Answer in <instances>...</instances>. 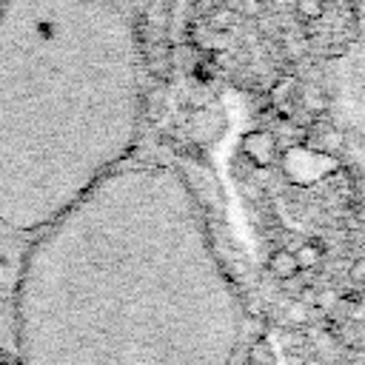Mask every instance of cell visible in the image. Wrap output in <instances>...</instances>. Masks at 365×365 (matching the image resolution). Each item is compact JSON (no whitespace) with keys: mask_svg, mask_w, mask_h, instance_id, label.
I'll return each instance as SVG.
<instances>
[{"mask_svg":"<svg viewBox=\"0 0 365 365\" xmlns=\"http://www.w3.org/2000/svg\"><path fill=\"white\" fill-rule=\"evenodd\" d=\"M242 151L248 154V160L254 165H268L274 160V140L262 131H254V134H245L242 137Z\"/></svg>","mask_w":365,"mask_h":365,"instance_id":"6da1fadb","label":"cell"},{"mask_svg":"<svg viewBox=\"0 0 365 365\" xmlns=\"http://www.w3.org/2000/svg\"><path fill=\"white\" fill-rule=\"evenodd\" d=\"M271 274L274 277H279V279H291L297 271H299V262H297V254H291V251H277L274 257H271Z\"/></svg>","mask_w":365,"mask_h":365,"instance_id":"7a4b0ae2","label":"cell"},{"mask_svg":"<svg viewBox=\"0 0 365 365\" xmlns=\"http://www.w3.org/2000/svg\"><path fill=\"white\" fill-rule=\"evenodd\" d=\"M297 14L302 20H317L322 14V0H297Z\"/></svg>","mask_w":365,"mask_h":365,"instance_id":"8992f818","label":"cell"},{"mask_svg":"<svg viewBox=\"0 0 365 365\" xmlns=\"http://www.w3.org/2000/svg\"><path fill=\"white\" fill-rule=\"evenodd\" d=\"M242 9H245V14H257L262 6H259V0H242Z\"/></svg>","mask_w":365,"mask_h":365,"instance_id":"52a82bcc","label":"cell"},{"mask_svg":"<svg viewBox=\"0 0 365 365\" xmlns=\"http://www.w3.org/2000/svg\"><path fill=\"white\" fill-rule=\"evenodd\" d=\"M248 362H251V365H271V362H274L271 345H268L265 339L254 342V345H251V354H248Z\"/></svg>","mask_w":365,"mask_h":365,"instance_id":"5b68a950","label":"cell"},{"mask_svg":"<svg viewBox=\"0 0 365 365\" xmlns=\"http://www.w3.org/2000/svg\"><path fill=\"white\" fill-rule=\"evenodd\" d=\"M319 259H322V245H319V242H305V245L297 251L299 268H314Z\"/></svg>","mask_w":365,"mask_h":365,"instance_id":"277c9868","label":"cell"},{"mask_svg":"<svg viewBox=\"0 0 365 365\" xmlns=\"http://www.w3.org/2000/svg\"><path fill=\"white\" fill-rule=\"evenodd\" d=\"M208 23H211L217 31H228V29L234 26V11H231L228 6H214V9L208 11Z\"/></svg>","mask_w":365,"mask_h":365,"instance_id":"3957f363","label":"cell"},{"mask_svg":"<svg viewBox=\"0 0 365 365\" xmlns=\"http://www.w3.org/2000/svg\"><path fill=\"white\" fill-rule=\"evenodd\" d=\"M291 319H297V322H302V319H305V311H302V305H294V308H291Z\"/></svg>","mask_w":365,"mask_h":365,"instance_id":"ba28073f","label":"cell"}]
</instances>
